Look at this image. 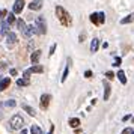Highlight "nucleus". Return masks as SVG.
<instances>
[{
  "label": "nucleus",
  "mask_w": 134,
  "mask_h": 134,
  "mask_svg": "<svg viewBox=\"0 0 134 134\" xmlns=\"http://www.w3.org/2000/svg\"><path fill=\"white\" fill-rule=\"evenodd\" d=\"M98 48H99V39L98 38H93L92 42H91V51L92 53H97Z\"/></svg>",
  "instance_id": "obj_13"
},
{
  "label": "nucleus",
  "mask_w": 134,
  "mask_h": 134,
  "mask_svg": "<svg viewBox=\"0 0 134 134\" xmlns=\"http://www.w3.org/2000/svg\"><path fill=\"white\" fill-rule=\"evenodd\" d=\"M3 105H5V107H9V109H12V107H15V105H17V103H15L14 99H8Z\"/></svg>",
  "instance_id": "obj_24"
},
{
  "label": "nucleus",
  "mask_w": 134,
  "mask_h": 134,
  "mask_svg": "<svg viewBox=\"0 0 134 134\" xmlns=\"http://www.w3.org/2000/svg\"><path fill=\"white\" fill-rule=\"evenodd\" d=\"M115 77H118V79H119V81H121L122 85H125V83H127V77H125V72H124L122 69H119V71H118V74H116Z\"/></svg>",
  "instance_id": "obj_17"
},
{
  "label": "nucleus",
  "mask_w": 134,
  "mask_h": 134,
  "mask_svg": "<svg viewBox=\"0 0 134 134\" xmlns=\"http://www.w3.org/2000/svg\"><path fill=\"white\" fill-rule=\"evenodd\" d=\"M69 65H71V59H68V62H66V66H65V71H63V75H62V79H60L62 83H65V81H66V79H68V72H69Z\"/></svg>",
  "instance_id": "obj_15"
},
{
  "label": "nucleus",
  "mask_w": 134,
  "mask_h": 134,
  "mask_svg": "<svg viewBox=\"0 0 134 134\" xmlns=\"http://www.w3.org/2000/svg\"><path fill=\"white\" fill-rule=\"evenodd\" d=\"M128 119H130V115H127V116H124V118H122V121H128Z\"/></svg>",
  "instance_id": "obj_35"
},
{
  "label": "nucleus",
  "mask_w": 134,
  "mask_h": 134,
  "mask_svg": "<svg viewBox=\"0 0 134 134\" xmlns=\"http://www.w3.org/2000/svg\"><path fill=\"white\" fill-rule=\"evenodd\" d=\"M17 26H18L20 32L23 33V36H24V38H29V36H30V30H29V26H26V23L23 21V20H18V21H17Z\"/></svg>",
  "instance_id": "obj_5"
},
{
  "label": "nucleus",
  "mask_w": 134,
  "mask_h": 134,
  "mask_svg": "<svg viewBox=\"0 0 134 134\" xmlns=\"http://www.w3.org/2000/svg\"><path fill=\"white\" fill-rule=\"evenodd\" d=\"M23 124H24V119L21 118V115H14L11 119H9V130H23Z\"/></svg>",
  "instance_id": "obj_2"
},
{
  "label": "nucleus",
  "mask_w": 134,
  "mask_h": 134,
  "mask_svg": "<svg viewBox=\"0 0 134 134\" xmlns=\"http://www.w3.org/2000/svg\"><path fill=\"white\" fill-rule=\"evenodd\" d=\"M9 33V24L6 21H2V35H8Z\"/></svg>",
  "instance_id": "obj_20"
},
{
  "label": "nucleus",
  "mask_w": 134,
  "mask_h": 134,
  "mask_svg": "<svg viewBox=\"0 0 134 134\" xmlns=\"http://www.w3.org/2000/svg\"><path fill=\"white\" fill-rule=\"evenodd\" d=\"M131 134H134V130H133V131H131Z\"/></svg>",
  "instance_id": "obj_37"
},
{
  "label": "nucleus",
  "mask_w": 134,
  "mask_h": 134,
  "mask_svg": "<svg viewBox=\"0 0 134 134\" xmlns=\"http://www.w3.org/2000/svg\"><path fill=\"white\" fill-rule=\"evenodd\" d=\"M8 15V11L6 9H0V20L3 18V17H6Z\"/></svg>",
  "instance_id": "obj_28"
},
{
  "label": "nucleus",
  "mask_w": 134,
  "mask_h": 134,
  "mask_svg": "<svg viewBox=\"0 0 134 134\" xmlns=\"http://www.w3.org/2000/svg\"><path fill=\"white\" fill-rule=\"evenodd\" d=\"M30 85V80L29 79H20V80H17V86H29Z\"/></svg>",
  "instance_id": "obj_19"
},
{
  "label": "nucleus",
  "mask_w": 134,
  "mask_h": 134,
  "mask_svg": "<svg viewBox=\"0 0 134 134\" xmlns=\"http://www.w3.org/2000/svg\"><path fill=\"white\" fill-rule=\"evenodd\" d=\"M56 47H57V44H53V45H51V48H50V53H48L50 56H53V54H54V51H56Z\"/></svg>",
  "instance_id": "obj_26"
},
{
  "label": "nucleus",
  "mask_w": 134,
  "mask_h": 134,
  "mask_svg": "<svg viewBox=\"0 0 134 134\" xmlns=\"http://www.w3.org/2000/svg\"><path fill=\"white\" fill-rule=\"evenodd\" d=\"M131 131H133L131 128H125V130H124V131H122L121 134H131Z\"/></svg>",
  "instance_id": "obj_30"
},
{
  "label": "nucleus",
  "mask_w": 134,
  "mask_h": 134,
  "mask_svg": "<svg viewBox=\"0 0 134 134\" xmlns=\"http://www.w3.org/2000/svg\"><path fill=\"white\" fill-rule=\"evenodd\" d=\"M41 74V72H44V66L42 65H33L32 68H29V69H26L24 71V79H29V75L30 74Z\"/></svg>",
  "instance_id": "obj_4"
},
{
  "label": "nucleus",
  "mask_w": 134,
  "mask_h": 134,
  "mask_svg": "<svg viewBox=\"0 0 134 134\" xmlns=\"http://www.w3.org/2000/svg\"><path fill=\"white\" fill-rule=\"evenodd\" d=\"M9 85H11V79H9V77L2 79V80H0V92H3L5 89H8V87H9Z\"/></svg>",
  "instance_id": "obj_12"
},
{
  "label": "nucleus",
  "mask_w": 134,
  "mask_h": 134,
  "mask_svg": "<svg viewBox=\"0 0 134 134\" xmlns=\"http://www.w3.org/2000/svg\"><path fill=\"white\" fill-rule=\"evenodd\" d=\"M130 23H134V12L128 14L127 17H124L121 20V24H130Z\"/></svg>",
  "instance_id": "obj_14"
},
{
  "label": "nucleus",
  "mask_w": 134,
  "mask_h": 134,
  "mask_svg": "<svg viewBox=\"0 0 134 134\" xmlns=\"http://www.w3.org/2000/svg\"><path fill=\"white\" fill-rule=\"evenodd\" d=\"M17 41H18V38H17V35L14 33V32H9L6 35V45L11 48V47H14L15 44H17Z\"/></svg>",
  "instance_id": "obj_6"
},
{
  "label": "nucleus",
  "mask_w": 134,
  "mask_h": 134,
  "mask_svg": "<svg viewBox=\"0 0 134 134\" xmlns=\"http://www.w3.org/2000/svg\"><path fill=\"white\" fill-rule=\"evenodd\" d=\"M30 134H42V131H41V128L38 127V125H32L30 127Z\"/></svg>",
  "instance_id": "obj_23"
},
{
  "label": "nucleus",
  "mask_w": 134,
  "mask_h": 134,
  "mask_svg": "<svg viewBox=\"0 0 134 134\" xmlns=\"http://www.w3.org/2000/svg\"><path fill=\"white\" fill-rule=\"evenodd\" d=\"M91 21L93 23V24H98V26H99V15H98V12L91 14Z\"/></svg>",
  "instance_id": "obj_21"
},
{
  "label": "nucleus",
  "mask_w": 134,
  "mask_h": 134,
  "mask_svg": "<svg viewBox=\"0 0 134 134\" xmlns=\"http://www.w3.org/2000/svg\"><path fill=\"white\" fill-rule=\"evenodd\" d=\"M42 8V0H32L29 3V9L30 11H39Z\"/></svg>",
  "instance_id": "obj_8"
},
{
  "label": "nucleus",
  "mask_w": 134,
  "mask_h": 134,
  "mask_svg": "<svg viewBox=\"0 0 134 134\" xmlns=\"http://www.w3.org/2000/svg\"><path fill=\"white\" fill-rule=\"evenodd\" d=\"M98 15H99V26L104 24V23H105V14L104 12H98Z\"/></svg>",
  "instance_id": "obj_25"
},
{
  "label": "nucleus",
  "mask_w": 134,
  "mask_h": 134,
  "mask_svg": "<svg viewBox=\"0 0 134 134\" xmlns=\"http://www.w3.org/2000/svg\"><path fill=\"white\" fill-rule=\"evenodd\" d=\"M21 107H23V110H24L27 115H30V116H35V115H36L35 109H33V107H30V105H27V104H23Z\"/></svg>",
  "instance_id": "obj_16"
},
{
  "label": "nucleus",
  "mask_w": 134,
  "mask_h": 134,
  "mask_svg": "<svg viewBox=\"0 0 134 134\" xmlns=\"http://www.w3.org/2000/svg\"><path fill=\"white\" fill-rule=\"evenodd\" d=\"M53 133H54V125H51V127H50V131L47 134H53Z\"/></svg>",
  "instance_id": "obj_33"
},
{
  "label": "nucleus",
  "mask_w": 134,
  "mask_h": 134,
  "mask_svg": "<svg viewBox=\"0 0 134 134\" xmlns=\"http://www.w3.org/2000/svg\"><path fill=\"white\" fill-rule=\"evenodd\" d=\"M85 77H86V79H91V77H92V71H89V69H87V71L85 72Z\"/></svg>",
  "instance_id": "obj_29"
},
{
  "label": "nucleus",
  "mask_w": 134,
  "mask_h": 134,
  "mask_svg": "<svg viewBox=\"0 0 134 134\" xmlns=\"http://www.w3.org/2000/svg\"><path fill=\"white\" fill-rule=\"evenodd\" d=\"M85 38H86V33H81V35H80V42H83V41H85Z\"/></svg>",
  "instance_id": "obj_32"
},
{
  "label": "nucleus",
  "mask_w": 134,
  "mask_h": 134,
  "mask_svg": "<svg viewBox=\"0 0 134 134\" xmlns=\"http://www.w3.org/2000/svg\"><path fill=\"white\" fill-rule=\"evenodd\" d=\"M105 75H107V79H109V80L115 79V72H111V71H107V72H105Z\"/></svg>",
  "instance_id": "obj_27"
},
{
  "label": "nucleus",
  "mask_w": 134,
  "mask_h": 134,
  "mask_svg": "<svg viewBox=\"0 0 134 134\" xmlns=\"http://www.w3.org/2000/svg\"><path fill=\"white\" fill-rule=\"evenodd\" d=\"M11 75H17V69H11Z\"/></svg>",
  "instance_id": "obj_34"
},
{
  "label": "nucleus",
  "mask_w": 134,
  "mask_h": 134,
  "mask_svg": "<svg viewBox=\"0 0 134 134\" xmlns=\"http://www.w3.org/2000/svg\"><path fill=\"white\" fill-rule=\"evenodd\" d=\"M50 99H51V97H50L48 93H42V95H41V103H39V105H41V109H42V110L48 109Z\"/></svg>",
  "instance_id": "obj_7"
},
{
  "label": "nucleus",
  "mask_w": 134,
  "mask_h": 134,
  "mask_svg": "<svg viewBox=\"0 0 134 134\" xmlns=\"http://www.w3.org/2000/svg\"><path fill=\"white\" fill-rule=\"evenodd\" d=\"M6 17H8V18H6V23H8L9 26L15 23V14H12V12H11V14H8Z\"/></svg>",
  "instance_id": "obj_22"
},
{
  "label": "nucleus",
  "mask_w": 134,
  "mask_h": 134,
  "mask_svg": "<svg viewBox=\"0 0 134 134\" xmlns=\"http://www.w3.org/2000/svg\"><path fill=\"white\" fill-rule=\"evenodd\" d=\"M110 92H111V86H110L109 81H105V80H104V95H103L104 101H109V98H110Z\"/></svg>",
  "instance_id": "obj_10"
},
{
  "label": "nucleus",
  "mask_w": 134,
  "mask_h": 134,
  "mask_svg": "<svg viewBox=\"0 0 134 134\" xmlns=\"http://www.w3.org/2000/svg\"><path fill=\"white\" fill-rule=\"evenodd\" d=\"M41 53H42L41 50H36V51H33V53H32L30 60H32V63H33V65H38V63H39V59H41Z\"/></svg>",
  "instance_id": "obj_11"
},
{
  "label": "nucleus",
  "mask_w": 134,
  "mask_h": 134,
  "mask_svg": "<svg viewBox=\"0 0 134 134\" xmlns=\"http://www.w3.org/2000/svg\"><path fill=\"white\" fill-rule=\"evenodd\" d=\"M79 125H80V119L79 118H71V119H69V127L79 128Z\"/></svg>",
  "instance_id": "obj_18"
},
{
  "label": "nucleus",
  "mask_w": 134,
  "mask_h": 134,
  "mask_svg": "<svg viewBox=\"0 0 134 134\" xmlns=\"http://www.w3.org/2000/svg\"><path fill=\"white\" fill-rule=\"evenodd\" d=\"M56 15H57V20L60 21V24H62V26H65V27L71 26L72 20H71V15H69V12H68L65 8L56 6Z\"/></svg>",
  "instance_id": "obj_1"
},
{
  "label": "nucleus",
  "mask_w": 134,
  "mask_h": 134,
  "mask_svg": "<svg viewBox=\"0 0 134 134\" xmlns=\"http://www.w3.org/2000/svg\"><path fill=\"white\" fill-rule=\"evenodd\" d=\"M133 122H134V118H133Z\"/></svg>",
  "instance_id": "obj_38"
},
{
  "label": "nucleus",
  "mask_w": 134,
  "mask_h": 134,
  "mask_svg": "<svg viewBox=\"0 0 134 134\" xmlns=\"http://www.w3.org/2000/svg\"><path fill=\"white\" fill-rule=\"evenodd\" d=\"M21 134H27V131H26L24 128H23V130H21Z\"/></svg>",
  "instance_id": "obj_36"
},
{
  "label": "nucleus",
  "mask_w": 134,
  "mask_h": 134,
  "mask_svg": "<svg viewBox=\"0 0 134 134\" xmlns=\"http://www.w3.org/2000/svg\"><path fill=\"white\" fill-rule=\"evenodd\" d=\"M35 29H36L38 35H45L47 32V23H45V18L42 15L36 17V21H35Z\"/></svg>",
  "instance_id": "obj_3"
},
{
  "label": "nucleus",
  "mask_w": 134,
  "mask_h": 134,
  "mask_svg": "<svg viewBox=\"0 0 134 134\" xmlns=\"http://www.w3.org/2000/svg\"><path fill=\"white\" fill-rule=\"evenodd\" d=\"M23 9H24V0H17L14 3V12L12 14H21Z\"/></svg>",
  "instance_id": "obj_9"
},
{
  "label": "nucleus",
  "mask_w": 134,
  "mask_h": 134,
  "mask_svg": "<svg viewBox=\"0 0 134 134\" xmlns=\"http://www.w3.org/2000/svg\"><path fill=\"white\" fill-rule=\"evenodd\" d=\"M121 57H116V59H115V66H118V65H121Z\"/></svg>",
  "instance_id": "obj_31"
}]
</instances>
